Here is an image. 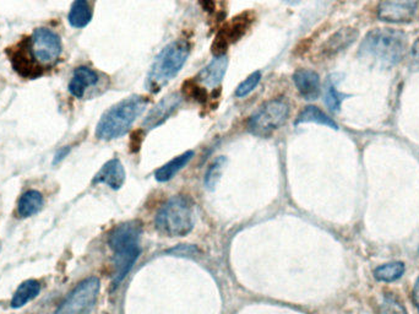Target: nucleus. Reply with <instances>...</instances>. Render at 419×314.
I'll use <instances>...</instances> for the list:
<instances>
[{"label":"nucleus","instance_id":"f257e3e1","mask_svg":"<svg viewBox=\"0 0 419 314\" xmlns=\"http://www.w3.org/2000/svg\"><path fill=\"white\" fill-rule=\"evenodd\" d=\"M9 50V48H8ZM61 41L51 28H38L8 51L10 62L23 78H40L56 66L61 54Z\"/></svg>","mask_w":419,"mask_h":314},{"label":"nucleus","instance_id":"f03ea898","mask_svg":"<svg viewBox=\"0 0 419 314\" xmlns=\"http://www.w3.org/2000/svg\"><path fill=\"white\" fill-rule=\"evenodd\" d=\"M407 51V36L395 28H374L360 43L358 56L382 69L399 64Z\"/></svg>","mask_w":419,"mask_h":314},{"label":"nucleus","instance_id":"7ed1b4c3","mask_svg":"<svg viewBox=\"0 0 419 314\" xmlns=\"http://www.w3.org/2000/svg\"><path fill=\"white\" fill-rule=\"evenodd\" d=\"M141 223L128 221L113 228L110 235V247L114 253V286H118L133 269L140 255Z\"/></svg>","mask_w":419,"mask_h":314},{"label":"nucleus","instance_id":"20e7f679","mask_svg":"<svg viewBox=\"0 0 419 314\" xmlns=\"http://www.w3.org/2000/svg\"><path fill=\"white\" fill-rule=\"evenodd\" d=\"M148 103V100L141 96H131L118 102L101 117L97 124V138L113 140L126 134L134 122L145 111Z\"/></svg>","mask_w":419,"mask_h":314},{"label":"nucleus","instance_id":"39448f33","mask_svg":"<svg viewBox=\"0 0 419 314\" xmlns=\"http://www.w3.org/2000/svg\"><path fill=\"white\" fill-rule=\"evenodd\" d=\"M155 223L157 230L168 237L189 235L195 225L193 202L184 195L173 197L158 210Z\"/></svg>","mask_w":419,"mask_h":314},{"label":"nucleus","instance_id":"423d86ee","mask_svg":"<svg viewBox=\"0 0 419 314\" xmlns=\"http://www.w3.org/2000/svg\"><path fill=\"white\" fill-rule=\"evenodd\" d=\"M189 54L190 45L183 40L172 42L165 47L153 62L148 73L146 80L148 90L157 93L170 83L184 66Z\"/></svg>","mask_w":419,"mask_h":314},{"label":"nucleus","instance_id":"0eeeda50","mask_svg":"<svg viewBox=\"0 0 419 314\" xmlns=\"http://www.w3.org/2000/svg\"><path fill=\"white\" fill-rule=\"evenodd\" d=\"M290 112V105L283 98H273L265 102L250 117L249 130L256 136L267 138L286 123Z\"/></svg>","mask_w":419,"mask_h":314},{"label":"nucleus","instance_id":"6e6552de","mask_svg":"<svg viewBox=\"0 0 419 314\" xmlns=\"http://www.w3.org/2000/svg\"><path fill=\"white\" fill-rule=\"evenodd\" d=\"M101 284L96 277H88L75 287L61 303L57 314H91L96 305Z\"/></svg>","mask_w":419,"mask_h":314},{"label":"nucleus","instance_id":"1a4fd4ad","mask_svg":"<svg viewBox=\"0 0 419 314\" xmlns=\"http://www.w3.org/2000/svg\"><path fill=\"white\" fill-rule=\"evenodd\" d=\"M418 0H380L378 18L385 23H408L415 18Z\"/></svg>","mask_w":419,"mask_h":314},{"label":"nucleus","instance_id":"9d476101","mask_svg":"<svg viewBox=\"0 0 419 314\" xmlns=\"http://www.w3.org/2000/svg\"><path fill=\"white\" fill-rule=\"evenodd\" d=\"M358 36H360V33L355 28H341L324 43L321 47V54L326 58L335 57L342 51L347 50L350 45H353Z\"/></svg>","mask_w":419,"mask_h":314},{"label":"nucleus","instance_id":"9b49d317","mask_svg":"<svg viewBox=\"0 0 419 314\" xmlns=\"http://www.w3.org/2000/svg\"><path fill=\"white\" fill-rule=\"evenodd\" d=\"M293 81H295V88L305 100L313 101L320 96L321 93L320 76L314 70H297L293 74Z\"/></svg>","mask_w":419,"mask_h":314},{"label":"nucleus","instance_id":"f8f14e48","mask_svg":"<svg viewBox=\"0 0 419 314\" xmlns=\"http://www.w3.org/2000/svg\"><path fill=\"white\" fill-rule=\"evenodd\" d=\"M125 170L118 158L110 160L103 165L95 178L93 185H106L112 190H119L124 185Z\"/></svg>","mask_w":419,"mask_h":314},{"label":"nucleus","instance_id":"ddd939ff","mask_svg":"<svg viewBox=\"0 0 419 314\" xmlns=\"http://www.w3.org/2000/svg\"><path fill=\"white\" fill-rule=\"evenodd\" d=\"M180 105V96L177 93H172L170 96L163 98L158 105H157L150 115L146 117L143 122V125L148 127V129H153L158 125L162 124L165 120L171 116L172 113L178 108Z\"/></svg>","mask_w":419,"mask_h":314},{"label":"nucleus","instance_id":"4468645a","mask_svg":"<svg viewBox=\"0 0 419 314\" xmlns=\"http://www.w3.org/2000/svg\"><path fill=\"white\" fill-rule=\"evenodd\" d=\"M98 74L88 66H78L74 70L73 78L69 83V93L76 98H83L88 88L96 86Z\"/></svg>","mask_w":419,"mask_h":314},{"label":"nucleus","instance_id":"2eb2a0df","mask_svg":"<svg viewBox=\"0 0 419 314\" xmlns=\"http://www.w3.org/2000/svg\"><path fill=\"white\" fill-rule=\"evenodd\" d=\"M228 58L226 56L216 57L206 68L200 71L199 81L208 88H216L226 74Z\"/></svg>","mask_w":419,"mask_h":314},{"label":"nucleus","instance_id":"dca6fc26","mask_svg":"<svg viewBox=\"0 0 419 314\" xmlns=\"http://www.w3.org/2000/svg\"><path fill=\"white\" fill-rule=\"evenodd\" d=\"M193 151H187V153H182L179 156L175 157L172 161L167 162L166 165L160 167L156 172H155V178L157 182H168L171 180L173 177L183 170L188 162L193 158Z\"/></svg>","mask_w":419,"mask_h":314},{"label":"nucleus","instance_id":"f3484780","mask_svg":"<svg viewBox=\"0 0 419 314\" xmlns=\"http://www.w3.org/2000/svg\"><path fill=\"white\" fill-rule=\"evenodd\" d=\"M93 20V9L88 0H74L70 8L68 21L74 28H83Z\"/></svg>","mask_w":419,"mask_h":314},{"label":"nucleus","instance_id":"a211bd4d","mask_svg":"<svg viewBox=\"0 0 419 314\" xmlns=\"http://www.w3.org/2000/svg\"><path fill=\"white\" fill-rule=\"evenodd\" d=\"M41 292V285L36 280H26L23 281L18 290L15 291L11 300L13 308H21L23 306L35 300Z\"/></svg>","mask_w":419,"mask_h":314},{"label":"nucleus","instance_id":"6ab92c4d","mask_svg":"<svg viewBox=\"0 0 419 314\" xmlns=\"http://www.w3.org/2000/svg\"><path fill=\"white\" fill-rule=\"evenodd\" d=\"M303 123H317V124L326 125L332 129H337L335 120L327 116L325 112L315 106L305 107V110L300 112V116L295 120V125L303 124Z\"/></svg>","mask_w":419,"mask_h":314},{"label":"nucleus","instance_id":"aec40b11","mask_svg":"<svg viewBox=\"0 0 419 314\" xmlns=\"http://www.w3.org/2000/svg\"><path fill=\"white\" fill-rule=\"evenodd\" d=\"M252 21H253L252 15L244 13V14L237 16L232 23H227L226 26H223L221 30L226 35L228 42L233 43L244 36Z\"/></svg>","mask_w":419,"mask_h":314},{"label":"nucleus","instance_id":"412c9836","mask_svg":"<svg viewBox=\"0 0 419 314\" xmlns=\"http://www.w3.org/2000/svg\"><path fill=\"white\" fill-rule=\"evenodd\" d=\"M43 207V197L38 190H28L20 198L18 211L21 217H30L37 214Z\"/></svg>","mask_w":419,"mask_h":314},{"label":"nucleus","instance_id":"4be33fe9","mask_svg":"<svg viewBox=\"0 0 419 314\" xmlns=\"http://www.w3.org/2000/svg\"><path fill=\"white\" fill-rule=\"evenodd\" d=\"M405 274V264L401 262L382 264L374 270V277L382 282H394Z\"/></svg>","mask_w":419,"mask_h":314},{"label":"nucleus","instance_id":"5701e85b","mask_svg":"<svg viewBox=\"0 0 419 314\" xmlns=\"http://www.w3.org/2000/svg\"><path fill=\"white\" fill-rule=\"evenodd\" d=\"M346 98H348V95L340 93L335 86L334 81H331V80L327 81L326 86H325V103L330 108V111H340L342 102Z\"/></svg>","mask_w":419,"mask_h":314},{"label":"nucleus","instance_id":"b1692460","mask_svg":"<svg viewBox=\"0 0 419 314\" xmlns=\"http://www.w3.org/2000/svg\"><path fill=\"white\" fill-rule=\"evenodd\" d=\"M225 163H226V158L225 157H218L215 161L212 162L211 166L208 167L206 176H205V185L208 187V190H213L216 187L220 177H221L222 171L225 168Z\"/></svg>","mask_w":419,"mask_h":314},{"label":"nucleus","instance_id":"393cba45","mask_svg":"<svg viewBox=\"0 0 419 314\" xmlns=\"http://www.w3.org/2000/svg\"><path fill=\"white\" fill-rule=\"evenodd\" d=\"M183 93L188 98H193L195 101L203 102L208 100V93L205 88H201L195 80H188L183 85Z\"/></svg>","mask_w":419,"mask_h":314},{"label":"nucleus","instance_id":"a878e982","mask_svg":"<svg viewBox=\"0 0 419 314\" xmlns=\"http://www.w3.org/2000/svg\"><path fill=\"white\" fill-rule=\"evenodd\" d=\"M260 80H261V73L260 71H254L253 74L249 75L248 78H245L244 81L237 88L235 96L240 98H245L247 95L253 91L254 88L258 86Z\"/></svg>","mask_w":419,"mask_h":314},{"label":"nucleus","instance_id":"bb28decb","mask_svg":"<svg viewBox=\"0 0 419 314\" xmlns=\"http://www.w3.org/2000/svg\"><path fill=\"white\" fill-rule=\"evenodd\" d=\"M382 314H407L405 306L394 296H386L382 305Z\"/></svg>","mask_w":419,"mask_h":314},{"label":"nucleus","instance_id":"cd10ccee","mask_svg":"<svg viewBox=\"0 0 419 314\" xmlns=\"http://www.w3.org/2000/svg\"><path fill=\"white\" fill-rule=\"evenodd\" d=\"M410 68L419 71V37L415 40L410 51Z\"/></svg>","mask_w":419,"mask_h":314},{"label":"nucleus","instance_id":"c85d7f7f","mask_svg":"<svg viewBox=\"0 0 419 314\" xmlns=\"http://www.w3.org/2000/svg\"><path fill=\"white\" fill-rule=\"evenodd\" d=\"M170 253L175 255H194L199 253L198 248L196 247H189V245H180V247H177V248H173V250H170Z\"/></svg>","mask_w":419,"mask_h":314},{"label":"nucleus","instance_id":"c756f323","mask_svg":"<svg viewBox=\"0 0 419 314\" xmlns=\"http://www.w3.org/2000/svg\"><path fill=\"white\" fill-rule=\"evenodd\" d=\"M69 153V146H64V148L59 149V150L57 151L56 156H54V160H53V163L57 165V163H59L60 161H63L65 157L68 156V153Z\"/></svg>","mask_w":419,"mask_h":314},{"label":"nucleus","instance_id":"7c9ffc66","mask_svg":"<svg viewBox=\"0 0 419 314\" xmlns=\"http://www.w3.org/2000/svg\"><path fill=\"white\" fill-rule=\"evenodd\" d=\"M412 300H413V303H415V308L419 312V277L417 279V281H415V287H413V292H412Z\"/></svg>","mask_w":419,"mask_h":314},{"label":"nucleus","instance_id":"2f4dec72","mask_svg":"<svg viewBox=\"0 0 419 314\" xmlns=\"http://www.w3.org/2000/svg\"><path fill=\"white\" fill-rule=\"evenodd\" d=\"M286 1L290 4H297V3H300V0H286Z\"/></svg>","mask_w":419,"mask_h":314},{"label":"nucleus","instance_id":"473e14b6","mask_svg":"<svg viewBox=\"0 0 419 314\" xmlns=\"http://www.w3.org/2000/svg\"><path fill=\"white\" fill-rule=\"evenodd\" d=\"M418 252H419V250H418Z\"/></svg>","mask_w":419,"mask_h":314}]
</instances>
